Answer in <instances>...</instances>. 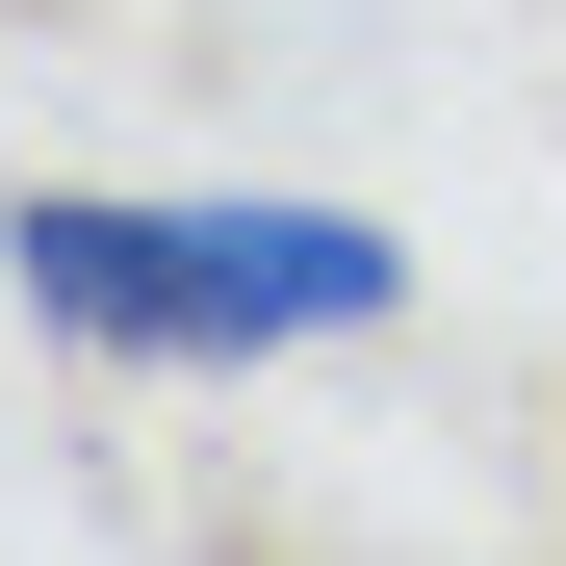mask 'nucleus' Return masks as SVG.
I'll return each instance as SVG.
<instances>
[{
	"label": "nucleus",
	"mask_w": 566,
	"mask_h": 566,
	"mask_svg": "<svg viewBox=\"0 0 566 566\" xmlns=\"http://www.w3.org/2000/svg\"><path fill=\"white\" fill-rule=\"evenodd\" d=\"M0 283H27L52 360H104V387H207V360H335L412 310V232L387 207H155V180H27L0 207Z\"/></svg>",
	"instance_id": "nucleus-1"
}]
</instances>
